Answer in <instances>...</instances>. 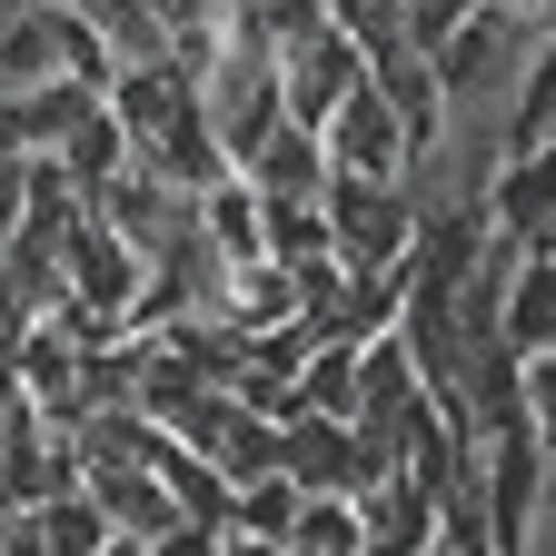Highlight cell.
<instances>
[{"label":"cell","instance_id":"30bf717a","mask_svg":"<svg viewBox=\"0 0 556 556\" xmlns=\"http://www.w3.org/2000/svg\"><path fill=\"white\" fill-rule=\"evenodd\" d=\"M189 219H199V239H208V258H219V268H239V258H268V249H258V189H249L239 169H219V179H208Z\"/></svg>","mask_w":556,"mask_h":556},{"label":"cell","instance_id":"9c48e42d","mask_svg":"<svg viewBox=\"0 0 556 556\" xmlns=\"http://www.w3.org/2000/svg\"><path fill=\"white\" fill-rule=\"evenodd\" d=\"M239 179H249L258 199H318V189H328V150H318L308 119H278L258 150L239 160Z\"/></svg>","mask_w":556,"mask_h":556},{"label":"cell","instance_id":"8fae6325","mask_svg":"<svg viewBox=\"0 0 556 556\" xmlns=\"http://www.w3.org/2000/svg\"><path fill=\"white\" fill-rule=\"evenodd\" d=\"M258 249H268V258H318V249H328L318 199H258Z\"/></svg>","mask_w":556,"mask_h":556},{"label":"cell","instance_id":"8992f818","mask_svg":"<svg viewBox=\"0 0 556 556\" xmlns=\"http://www.w3.org/2000/svg\"><path fill=\"white\" fill-rule=\"evenodd\" d=\"M318 150H328L338 179H397V169H407V129H397V110L358 80V90L318 119Z\"/></svg>","mask_w":556,"mask_h":556},{"label":"cell","instance_id":"ba28073f","mask_svg":"<svg viewBox=\"0 0 556 556\" xmlns=\"http://www.w3.org/2000/svg\"><path fill=\"white\" fill-rule=\"evenodd\" d=\"M278 467H289L299 486H358V438H348V417L278 407Z\"/></svg>","mask_w":556,"mask_h":556},{"label":"cell","instance_id":"7c38bea8","mask_svg":"<svg viewBox=\"0 0 556 556\" xmlns=\"http://www.w3.org/2000/svg\"><path fill=\"white\" fill-rule=\"evenodd\" d=\"M318 21L358 50H388V40H407V0H318Z\"/></svg>","mask_w":556,"mask_h":556},{"label":"cell","instance_id":"7a4b0ae2","mask_svg":"<svg viewBox=\"0 0 556 556\" xmlns=\"http://www.w3.org/2000/svg\"><path fill=\"white\" fill-rule=\"evenodd\" d=\"M129 299H139V249L119 229H100L90 208H70V229H60V308H80L90 328H129Z\"/></svg>","mask_w":556,"mask_h":556},{"label":"cell","instance_id":"3957f363","mask_svg":"<svg viewBox=\"0 0 556 556\" xmlns=\"http://www.w3.org/2000/svg\"><path fill=\"white\" fill-rule=\"evenodd\" d=\"M318 219H328V258H338V268L407 258V239H417V208H407V189H397V179H338V169H328Z\"/></svg>","mask_w":556,"mask_h":556},{"label":"cell","instance_id":"6da1fadb","mask_svg":"<svg viewBox=\"0 0 556 556\" xmlns=\"http://www.w3.org/2000/svg\"><path fill=\"white\" fill-rule=\"evenodd\" d=\"M477 507H486V556H546L556 447L536 428H477Z\"/></svg>","mask_w":556,"mask_h":556},{"label":"cell","instance_id":"52a82bcc","mask_svg":"<svg viewBox=\"0 0 556 556\" xmlns=\"http://www.w3.org/2000/svg\"><path fill=\"white\" fill-rule=\"evenodd\" d=\"M150 477L169 486V507H179V527H199L208 546H219V556H229V477H219V467H208L199 447H179L169 428H160V447H150Z\"/></svg>","mask_w":556,"mask_h":556},{"label":"cell","instance_id":"5b68a950","mask_svg":"<svg viewBox=\"0 0 556 556\" xmlns=\"http://www.w3.org/2000/svg\"><path fill=\"white\" fill-rule=\"evenodd\" d=\"M477 219H486L497 249H556V169H546V150L536 160H486Z\"/></svg>","mask_w":556,"mask_h":556},{"label":"cell","instance_id":"4fadbf2b","mask_svg":"<svg viewBox=\"0 0 556 556\" xmlns=\"http://www.w3.org/2000/svg\"><path fill=\"white\" fill-rule=\"evenodd\" d=\"M486 11H517V21H556V0H486Z\"/></svg>","mask_w":556,"mask_h":556},{"label":"cell","instance_id":"277c9868","mask_svg":"<svg viewBox=\"0 0 556 556\" xmlns=\"http://www.w3.org/2000/svg\"><path fill=\"white\" fill-rule=\"evenodd\" d=\"M368 80V50L358 40H338L328 21H308V30H289V40H278V110H289V119H328L348 90H358Z\"/></svg>","mask_w":556,"mask_h":556}]
</instances>
